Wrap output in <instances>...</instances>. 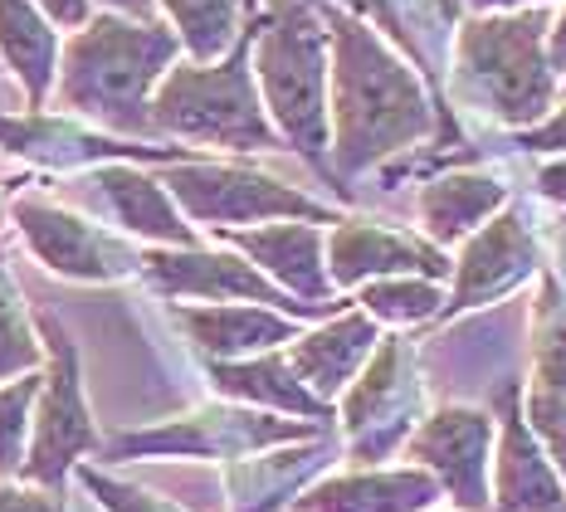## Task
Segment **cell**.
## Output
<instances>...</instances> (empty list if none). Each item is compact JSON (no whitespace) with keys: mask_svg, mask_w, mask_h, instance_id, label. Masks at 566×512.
Instances as JSON below:
<instances>
[{"mask_svg":"<svg viewBox=\"0 0 566 512\" xmlns=\"http://www.w3.org/2000/svg\"><path fill=\"white\" fill-rule=\"evenodd\" d=\"M147 279L157 283L161 293L176 297H210V303H226V297H244V303H264L283 317H333L323 307H303L289 303V293L274 289L254 264H244L240 254H210V249H151L142 259Z\"/></svg>","mask_w":566,"mask_h":512,"instance_id":"cell-12","label":"cell"},{"mask_svg":"<svg viewBox=\"0 0 566 512\" xmlns=\"http://www.w3.org/2000/svg\"><path fill=\"white\" fill-rule=\"evenodd\" d=\"M176 323L210 362H244V356L274 352L298 337V323L274 307H181Z\"/></svg>","mask_w":566,"mask_h":512,"instance_id":"cell-23","label":"cell"},{"mask_svg":"<svg viewBox=\"0 0 566 512\" xmlns=\"http://www.w3.org/2000/svg\"><path fill=\"white\" fill-rule=\"evenodd\" d=\"M557 269H562V273H557V279L566 283V224H562V230H557Z\"/></svg>","mask_w":566,"mask_h":512,"instance_id":"cell-41","label":"cell"},{"mask_svg":"<svg viewBox=\"0 0 566 512\" xmlns=\"http://www.w3.org/2000/svg\"><path fill=\"white\" fill-rule=\"evenodd\" d=\"M509 206V186L493 171H444L430 186H420V224L434 249L474 234L483 220H493Z\"/></svg>","mask_w":566,"mask_h":512,"instance_id":"cell-22","label":"cell"},{"mask_svg":"<svg viewBox=\"0 0 566 512\" xmlns=\"http://www.w3.org/2000/svg\"><path fill=\"white\" fill-rule=\"evenodd\" d=\"M327 463V439L317 435L308 449H293V454H269L259 463H240L230 469V493H234V512H274L283 498L293 493L313 469Z\"/></svg>","mask_w":566,"mask_h":512,"instance_id":"cell-26","label":"cell"},{"mask_svg":"<svg viewBox=\"0 0 566 512\" xmlns=\"http://www.w3.org/2000/svg\"><path fill=\"white\" fill-rule=\"evenodd\" d=\"M376 342H381V332H376L367 313H337L317 332H308V337H293L283 362L293 366V376H298L317 400L333 405L342 390L357 380L361 366H367Z\"/></svg>","mask_w":566,"mask_h":512,"instance_id":"cell-17","label":"cell"},{"mask_svg":"<svg viewBox=\"0 0 566 512\" xmlns=\"http://www.w3.org/2000/svg\"><path fill=\"white\" fill-rule=\"evenodd\" d=\"M523 151H566V103L557 113H547L537 127H527V133L513 137Z\"/></svg>","mask_w":566,"mask_h":512,"instance_id":"cell-34","label":"cell"},{"mask_svg":"<svg viewBox=\"0 0 566 512\" xmlns=\"http://www.w3.org/2000/svg\"><path fill=\"white\" fill-rule=\"evenodd\" d=\"M15 220H20V234L30 240L34 254L54 273H64V279L113 283V279H127L133 269H142V259L127 244H117L98 224L69 216V210L50 206V200H34V196L15 200Z\"/></svg>","mask_w":566,"mask_h":512,"instance_id":"cell-13","label":"cell"},{"mask_svg":"<svg viewBox=\"0 0 566 512\" xmlns=\"http://www.w3.org/2000/svg\"><path fill=\"white\" fill-rule=\"evenodd\" d=\"M40 332L50 337V376L40 380V415H34V445L30 459L20 463L30 483L54 488L64 483V473L78 463V454H88L98 445L88 420V405H84V380H78V352L69 342L64 323L54 313H40Z\"/></svg>","mask_w":566,"mask_h":512,"instance_id":"cell-8","label":"cell"},{"mask_svg":"<svg viewBox=\"0 0 566 512\" xmlns=\"http://www.w3.org/2000/svg\"><path fill=\"white\" fill-rule=\"evenodd\" d=\"M0 54L15 69L20 88H25V103L40 113L54 88L59 34L50 30V20H44L30 0H0Z\"/></svg>","mask_w":566,"mask_h":512,"instance_id":"cell-25","label":"cell"},{"mask_svg":"<svg viewBox=\"0 0 566 512\" xmlns=\"http://www.w3.org/2000/svg\"><path fill=\"white\" fill-rule=\"evenodd\" d=\"M361 15H371L391 40L406 50L410 69H424L434 83V108H440L444 127L454 137V123L444 113V64H440V40L450 34V25L459 20V6L464 0H352Z\"/></svg>","mask_w":566,"mask_h":512,"instance_id":"cell-21","label":"cell"},{"mask_svg":"<svg viewBox=\"0 0 566 512\" xmlns=\"http://www.w3.org/2000/svg\"><path fill=\"white\" fill-rule=\"evenodd\" d=\"M226 244L254 259V269L269 273V283L283 293H298L308 307L337 313V289L327 279L323 234L313 224H264V230H226Z\"/></svg>","mask_w":566,"mask_h":512,"instance_id":"cell-16","label":"cell"},{"mask_svg":"<svg viewBox=\"0 0 566 512\" xmlns=\"http://www.w3.org/2000/svg\"><path fill=\"white\" fill-rule=\"evenodd\" d=\"M0 147L20 151V157H34L44 166H84V161H191L186 147H123V142H108L98 133H78L69 123H54V117H0Z\"/></svg>","mask_w":566,"mask_h":512,"instance_id":"cell-18","label":"cell"},{"mask_svg":"<svg viewBox=\"0 0 566 512\" xmlns=\"http://www.w3.org/2000/svg\"><path fill=\"white\" fill-rule=\"evenodd\" d=\"M542 269L537 249V224L527 216V206H503V216L483 224V234L464 244L454 273V293L440 303V317H459L469 307L499 303L503 293H513L517 283H527Z\"/></svg>","mask_w":566,"mask_h":512,"instance_id":"cell-11","label":"cell"},{"mask_svg":"<svg viewBox=\"0 0 566 512\" xmlns=\"http://www.w3.org/2000/svg\"><path fill=\"white\" fill-rule=\"evenodd\" d=\"M161 6H167L181 50L196 64H216L240 40V15L250 0H161Z\"/></svg>","mask_w":566,"mask_h":512,"instance_id":"cell-27","label":"cell"},{"mask_svg":"<svg viewBox=\"0 0 566 512\" xmlns=\"http://www.w3.org/2000/svg\"><path fill=\"white\" fill-rule=\"evenodd\" d=\"M250 6H254V0H250Z\"/></svg>","mask_w":566,"mask_h":512,"instance_id":"cell-42","label":"cell"},{"mask_svg":"<svg viewBox=\"0 0 566 512\" xmlns=\"http://www.w3.org/2000/svg\"><path fill=\"white\" fill-rule=\"evenodd\" d=\"M440 483L424 469H361L323 479L298 498V512H430Z\"/></svg>","mask_w":566,"mask_h":512,"instance_id":"cell-19","label":"cell"},{"mask_svg":"<svg viewBox=\"0 0 566 512\" xmlns=\"http://www.w3.org/2000/svg\"><path fill=\"white\" fill-rule=\"evenodd\" d=\"M410 273L440 283L450 273V259H444V249L410 240L400 230H386V224L337 220L333 240H327V279H333V289H361L371 279H410Z\"/></svg>","mask_w":566,"mask_h":512,"instance_id":"cell-15","label":"cell"},{"mask_svg":"<svg viewBox=\"0 0 566 512\" xmlns=\"http://www.w3.org/2000/svg\"><path fill=\"white\" fill-rule=\"evenodd\" d=\"M537 190L552 200V206H566V157L542 166V171H537Z\"/></svg>","mask_w":566,"mask_h":512,"instance_id":"cell-37","label":"cell"},{"mask_svg":"<svg viewBox=\"0 0 566 512\" xmlns=\"http://www.w3.org/2000/svg\"><path fill=\"white\" fill-rule=\"evenodd\" d=\"M523 405H527V430L537 435L542 454L552 459V469H562V483H566V396L527 386Z\"/></svg>","mask_w":566,"mask_h":512,"instance_id":"cell-32","label":"cell"},{"mask_svg":"<svg viewBox=\"0 0 566 512\" xmlns=\"http://www.w3.org/2000/svg\"><path fill=\"white\" fill-rule=\"evenodd\" d=\"M181 40L161 25L93 15L69 40L59 69V108L93 117L113 133H151V88L167 79Z\"/></svg>","mask_w":566,"mask_h":512,"instance_id":"cell-2","label":"cell"},{"mask_svg":"<svg viewBox=\"0 0 566 512\" xmlns=\"http://www.w3.org/2000/svg\"><path fill=\"white\" fill-rule=\"evenodd\" d=\"M424 420V380L416 347L406 337H381L357 380L347 386L342 400V425L352 439V459L376 463L391 459L410 430Z\"/></svg>","mask_w":566,"mask_h":512,"instance_id":"cell-6","label":"cell"},{"mask_svg":"<svg viewBox=\"0 0 566 512\" xmlns=\"http://www.w3.org/2000/svg\"><path fill=\"white\" fill-rule=\"evenodd\" d=\"M361 313L371 323H391V327H416L424 317H440V283L430 279H371L361 283Z\"/></svg>","mask_w":566,"mask_h":512,"instance_id":"cell-29","label":"cell"},{"mask_svg":"<svg viewBox=\"0 0 566 512\" xmlns=\"http://www.w3.org/2000/svg\"><path fill=\"white\" fill-rule=\"evenodd\" d=\"M283 439H317V425L303 420H274V415L250 410H196L181 420L161 425V430H137L108 445V459H142V454H196V459H230L250 454Z\"/></svg>","mask_w":566,"mask_h":512,"instance_id":"cell-10","label":"cell"},{"mask_svg":"<svg viewBox=\"0 0 566 512\" xmlns=\"http://www.w3.org/2000/svg\"><path fill=\"white\" fill-rule=\"evenodd\" d=\"M547 10H503L474 15L454 40L450 93L459 108L489 117L493 127H537L557 98V74L547 69Z\"/></svg>","mask_w":566,"mask_h":512,"instance_id":"cell-3","label":"cell"},{"mask_svg":"<svg viewBox=\"0 0 566 512\" xmlns=\"http://www.w3.org/2000/svg\"><path fill=\"white\" fill-rule=\"evenodd\" d=\"M151 133L210 142V147L230 151L279 147V133L264 117L254 88L250 34H240L220 64H171L151 93Z\"/></svg>","mask_w":566,"mask_h":512,"instance_id":"cell-5","label":"cell"},{"mask_svg":"<svg viewBox=\"0 0 566 512\" xmlns=\"http://www.w3.org/2000/svg\"><path fill=\"white\" fill-rule=\"evenodd\" d=\"M161 190L200 224H254V220H313L337 224V210L323 200L303 196V190L274 181L264 171H244V166H216V161H181L167 171Z\"/></svg>","mask_w":566,"mask_h":512,"instance_id":"cell-7","label":"cell"},{"mask_svg":"<svg viewBox=\"0 0 566 512\" xmlns=\"http://www.w3.org/2000/svg\"><path fill=\"white\" fill-rule=\"evenodd\" d=\"M34 366H40V342L25 323V303H20L6 254H0V376H30Z\"/></svg>","mask_w":566,"mask_h":512,"instance_id":"cell-30","label":"cell"},{"mask_svg":"<svg viewBox=\"0 0 566 512\" xmlns=\"http://www.w3.org/2000/svg\"><path fill=\"white\" fill-rule=\"evenodd\" d=\"M323 25L333 40V176L371 171L424 137H444L440 108L420 88L416 69L367 20L323 6Z\"/></svg>","mask_w":566,"mask_h":512,"instance_id":"cell-1","label":"cell"},{"mask_svg":"<svg viewBox=\"0 0 566 512\" xmlns=\"http://www.w3.org/2000/svg\"><path fill=\"white\" fill-rule=\"evenodd\" d=\"M533 386L566 396V283L542 273L533 313Z\"/></svg>","mask_w":566,"mask_h":512,"instance_id":"cell-28","label":"cell"},{"mask_svg":"<svg viewBox=\"0 0 566 512\" xmlns=\"http://www.w3.org/2000/svg\"><path fill=\"white\" fill-rule=\"evenodd\" d=\"M493 435H499V420L483 405H444V410L424 415L406 445L420 459V469L434 473L440 493H450L464 512H483L489 508Z\"/></svg>","mask_w":566,"mask_h":512,"instance_id":"cell-9","label":"cell"},{"mask_svg":"<svg viewBox=\"0 0 566 512\" xmlns=\"http://www.w3.org/2000/svg\"><path fill=\"white\" fill-rule=\"evenodd\" d=\"M503 420H499V445H493V483H489V503L493 512H566V483L552 469V459L542 454L537 435L523 420V386L509 380L503 386Z\"/></svg>","mask_w":566,"mask_h":512,"instance_id":"cell-14","label":"cell"},{"mask_svg":"<svg viewBox=\"0 0 566 512\" xmlns=\"http://www.w3.org/2000/svg\"><path fill=\"white\" fill-rule=\"evenodd\" d=\"M44 20L54 25H69V30H84L88 25V0H30Z\"/></svg>","mask_w":566,"mask_h":512,"instance_id":"cell-36","label":"cell"},{"mask_svg":"<svg viewBox=\"0 0 566 512\" xmlns=\"http://www.w3.org/2000/svg\"><path fill=\"white\" fill-rule=\"evenodd\" d=\"M34 396H40V376H20L15 386H0V479L25 463V430Z\"/></svg>","mask_w":566,"mask_h":512,"instance_id":"cell-31","label":"cell"},{"mask_svg":"<svg viewBox=\"0 0 566 512\" xmlns=\"http://www.w3.org/2000/svg\"><path fill=\"white\" fill-rule=\"evenodd\" d=\"M103 6H108L113 15H123V20H142V25H151V10H157V0H103Z\"/></svg>","mask_w":566,"mask_h":512,"instance_id":"cell-39","label":"cell"},{"mask_svg":"<svg viewBox=\"0 0 566 512\" xmlns=\"http://www.w3.org/2000/svg\"><path fill=\"white\" fill-rule=\"evenodd\" d=\"M254 40V88L264 93V117H274V133L333 176L327 161V25L308 0H274L259 20Z\"/></svg>","mask_w":566,"mask_h":512,"instance_id":"cell-4","label":"cell"},{"mask_svg":"<svg viewBox=\"0 0 566 512\" xmlns=\"http://www.w3.org/2000/svg\"><path fill=\"white\" fill-rule=\"evenodd\" d=\"M547 69L552 74H562L566 69V6H562V15L552 20V30H547Z\"/></svg>","mask_w":566,"mask_h":512,"instance_id":"cell-38","label":"cell"},{"mask_svg":"<svg viewBox=\"0 0 566 512\" xmlns=\"http://www.w3.org/2000/svg\"><path fill=\"white\" fill-rule=\"evenodd\" d=\"M469 6H474L479 15H503V10H542V6H552V0H469Z\"/></svg>","mask_w":566,"mask_h":512,"instance_id":"cell-40","label":"cell"},{"mask_svg":"<svg viewBox=\"0 0 566 512\" xmlns=\"http://www.w3.org/2000/svg\"><path fill=\"white\" fill-rule=\"evenodd\" d=\"M78 479H84V488L103 503V512H181L176 503H167V498H151L147 488L117 483V479H108V473L88 469V463L78 469Z\"/></svg>","mask_w":566,"mask_h":512,"instance_id":"cell-33","label":"cell"},{"mask_svg":"<svg viewBox=\"0 0 566 512\" xmlns=\"http://www.w3.org/2000/svg\"><path fill=\"white\" fill-rule=\"evenodd\" d=\"M0 512H64L54 488H10L0 483Z\"/></svg>","mask_w":566,"mask_h":512,"instance_id":"cell-35","label":"cell"},{"mask_svg":"<svg viewBox=\"0 0 566 512\" xmlns=\"http://www.w3.org/2000/svg\"><path fill=\"white\" fill-rule=\"evenodd\" d=\"M210 380H216L220 396L234 400H259V405H274V410L303 415V420H333V405H323L293 376V366L283 362L279 352L269 356H244V362H216L210 366Z\"/></svg>","mask_w":566,"mask_h":512,"instance_id":"cell-24","label":"cell"},{"mask_svg":"<svg viewBox=\"0 0 566 512\" xmlns=\"http://www.w3.org/2000/svg\"><path fill=\"white\" fill-rule=\"evenodd\" d=\"M93 196L113 210V220L123 230L142 234V240H161V244H181V249H196V230L186 224V216L176 210V200L161 190V181L133 171L123 161H108L93 171Z\"/></svg>","mask_w":566,"mask_h":512,"instance_id":"cell-20","label":"cell"}]
</instances>
